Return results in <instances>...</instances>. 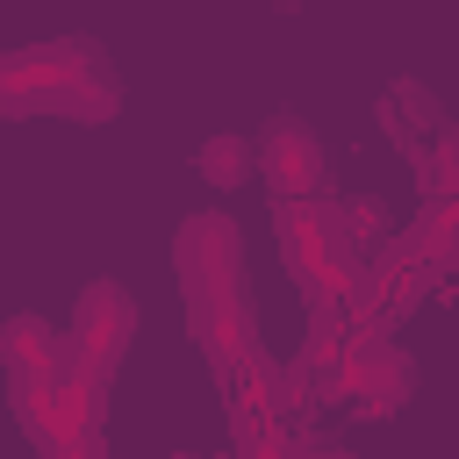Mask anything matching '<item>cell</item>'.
<instances>
[{
	"label": "cell",
	"mask_w": 459,
	"mask_h": 459,
	"mask_svg": "<svg viewBox=\"0 0 459 459\" xmlns=\"http://www.w3.org/2000/svg\"><path fill=\"white\" fill-rule=\"evenodd\" d=\"M100 373L93 366H79V351L65 359V366H50V373H36V380H14V416H22V430L43 445V452H57V445H93V430H100Z\"/></svg>",
	"instance_id": "obj_1"
},
{
	"label": "cell",
	"mask_w": 459,
	"mask_h": 459,
	"mask_svg": "<svg viewBox=\"0 0 459 459\" xmlns=\"http://www.w3.org/2000/svg\"><path fill=\"white\" fill-rule=\"evenodd\" d=\"M273 222H280V251H287L294 280L308 287V301H316V294H337V287L359 273V265H351V237L330 222L323 201H273Z\"/></svg>",
	"instance_id": "obj_2"
},
{
	"label": "cell",
	"mask_w": 459,
	"mask_h": 459,
	"mask_svg": "<svg viewBox=\"0 0 459 459\" xmlns=\"http://www.w3.org/2000/svg\"><path fill=\"white\" fill-rule=\"evenodd\" d=\"M172 265L186 280V301H215V294H244V251L237 230L222 215H194L172 244Z\"/></svg>",
	"instance_id": "obj_3"
},
{
	"label": "cell",
	"mask_w": 459,
	"mask_h": 459,
	"mask_svg": "<svg viewBox=\"0 0 459 459\" xmlns=\"http://www.w3.org/2000/svg\"><path fill=\"white\" fill-rule=\"evenodd\" d=\"M72 351H79V366H93L100 380L122 366V351H129V337H136V301L122 294V287H86L79 294V316H72Z\"/></svg>",
	"instance_id": "obj_4"
},
{
	"label": "cell",
	"mask_w": 459,
	"mask_h": 459,
	"mask_svg": "<svg viewBox=\"0 0 459 459\" xmlns=\"http://www.w3.org/2000/svg\"><path fill=\"white\" fill-rule=\"evenodd\" d=\"M258 172L273 179V201H316L323 194V143L308 136V122L280 115L258 143Z\"/></svg>",
	"instance_id": "obj_5"
},
{
	"label": "cell",
	"mask_w": 459,
	"mask_h": 459,
	"mask_svg": "<svg viewBox=\"0 0 459 459\" xmlns=\"http://www.w3.org/2000/svg\"><path fill=\"white\" fill-rule=\"evenodd\" d=\"M65 359H72V337H57V323H43V316L0 323V366H7L14 380H36V373H50V366H65Z\"/></svg>",
	"instance_id": "obj_6"
},
{
	"label": "cell",
	"mask_w": 459,
	"mask_h": 459,
	"mask_svg": "<svg viewBox=\"0 0 459 459\" xmlns=\"http://www.w3.org/2000/svg\"><path fill=\"white\" fill-rule=\"evenodd\" d=\"M402 251H409L423 273H445V265H452V251H459V201H452V194H430V201H423V215L402 230Z\"/></svg>",
	"instance_id": "obj_7"
},
{
	"label": "cell",
	"mask_w": 459,
	"mask_h": 459,
	"mask_svg": "<svg viewBox=\"0 0 459 459\" xmlns=\"http://www.w3.org/2000/svg\"><path fill=\"white\" fill-rule=\"evenodd\" d=\"M201 172L222 179V186L251 179V143H237V136H208V143H201Z\"/></svg>",
	"instance_id": "obj_8"
},
{
	"label": "cell",
	"mask_w": 459,
	"mask_h": 459,
	"mask_svg": "<svg viewBox=\"0 0 459 459\" xmlns=\"http://www.w3.org/2000/svg\"><path fill=\"white\" fill-rule=\"evenodd\" d=\"M330 222H337L344 237H380V230H387V208H380L373 194H344V201H330Z\"/></svg>",
	"instance_id": "obj_9"
}]
</instances>
